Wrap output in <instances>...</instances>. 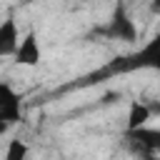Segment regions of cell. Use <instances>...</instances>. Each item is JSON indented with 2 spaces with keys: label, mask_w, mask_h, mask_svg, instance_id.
I'll return each mask as SVG.
<instances>
[{
  "label": "cell",
  "mask_w": 160,
  "mask_h": 160,
  "mask_svg": "<svg viewBox=\"0 0 160 160\" xmlns=\"http://www.w3.org/2000/svg\"><path fill=\"white\" fill-rule=\"evenodd\" d=\"M12 60H15L18 65H22V68H35V65H40V60H42V48H40V40H38L35 30H28V32L22 35V40H20Z\"/></svg>",
  "instance_id": "6da1fadb"
},
{
  "label": "cell",
  "mask_w": 160,
  "mask_h": 160,
  "mask_svg": "<svg viewBox=\"0 0 160 160\" xmlns=\"http://www.w3.org/2000/svg\"><path fill=\"white\" fill-rule=\"evenodd\" d=\"M0 120L2 125H12L20 120V95L10 82L0 85Z\"/></svg>",
  "instance_id": "7a4b0ae2"
},
{
  "label": "cell",
  "mask_w": 160,
  "mask_h": 160,
  "mask_svg": "<svg viewBox=\"0 0 160 160\" xmlns=\"http://www.w3.org/2000/svg\"><path fill=\"white\" fill-rule=\"evenodd\" d=\"M108 32H110V38H115V40H125V42H132V40L138 38L135 22L125 15V10H122V8H118V10H115V15H112V20H110Z\"/></svg>",
  "instance_id": "3957f363"
},
{
  "label": "cell",
  "mask_w": 160,
  "mask_h": 160,
  "mask_svg": "<svg viewBox=\"0 0 160 160\" xmlns=\"http://www.w3.org/2000/svg\"><path fill=\"white\" fill-rule=\"evenodd\" d=\"M132 65L138 68H155V70H160V30L152 35V40L148 42V45H142L132 58Z\"/></svg>",
  "instance_id": "277c9868"
},
{
  "label": "cell",
  "mask_w": 160,
  "mask_h": 160,
  "mask_svg": "<svg viewBox=\"0 0 160 160\" xmlns=\"http://www.w3.org/2000/svg\"><path fill=\"white\" fill-rule=\"evenodd\" d=\"M20 40H22V35H20V30H18V22H15L12 18H5L2 25H0V55H2V58L15 55Z\"/></svg>",
  "instance_id": "5b68a950"
},
{
  "label": "cell",
  "mask_w": 160,
  "mask_h": 160,
  "mask_svg": "<svg viewBox=\"0 0 160 160\" xmlns=\"http://www.w3.org/2000/svg\"><path fill=\"white\" fill-rule=\"evenodd\" d=\"M125 120H128V132H138V130L148 128V122L152 120V112L142 100H132L128 105V118Z\"/></svg>",
  "instance_id": "8992f818"
},
{
  "label": "cell",
  "mask_w": 160,
  "mask_h": 160,
  "mask_svg": "<svg viewBox=\"0 0 160 160\" xmlns=\"http://www.w3.org/2000/svg\"><path fill=\"white\" fill-rule=\"evenodd\" d=\"M30 155V145L20 138H10L5 145V160H28Z\"/></svg>",
  "instance_id": "52a82bcc"
},
{
  "label": "cell",
  "mask_w": 160,
  "mask_h": 160,
  "mask_svg": "<svg viewBox=\"0 0 160 160\" xmlns=\"http://www.w3.org/2000/svg\"><path fill=\"white\" fill-rule=\"evenodd\" d=\"M138 138H145L142 142L150 145L155 152H160V130H148V128H142V130H138Z\"/></svg>",
  "instance_id": "ba28073f"
},
{
  "label": "cell",
  "mask_w": 160,
  "mask_h": 160,
  "mask_svg": "<svg viewBox=\"0 0 160 160\" xmlns=\"http://www.w3.org/2000/svg\"><path fill=\"white\" fill-rule=\"evenodd\" d=\"M150 8H152L155 15H160V0H150Z\"/></svg>",
  "instance_id": "9c48e42d"
}]
</instances>
